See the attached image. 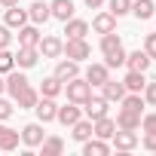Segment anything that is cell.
I'll return each instance as SVG.
<instances>
[{"instance_id":"6da1fadb","label":"cell","mask_w":156,"mask_h":156,"mask_svg":"<svg viewBox=\"0 0 156 156\" xmlns=\"http://www.w3.org/2000/svg\"><path fill=\"white\" fill-rule=\"evenodd\" d=\"M64 92H67V101L83 104V101L92 95V86H89L86 80H80V76H73V80H67V83H64Z\"/></svg>"},{"instance_id":"7a4b0ae2","label":"cell","mask_w":156,"mask_h":156,"mask_svg":"<svg viewBox=\"0 0 156 156\" xmlns=\"http://www.w3.org/2000/svg\"><path fill=\"white\" fill-rule=\"evenodd\" d=\"M61 55H67V58H73V61H83V58L92 55V49H89V43H86L83 37H70V40L64 43Z\"/></svg>"},{"instance_id":"3957f363","label":"cell","mask_w":156,"mask_h":156,"mask_svg":"<svg viewBox=\"0 0 156 156\" xmlns=\"http://www.w3.org/2000/svg\"><path fill=\"white\" fill-rule=\"evenodd\" d=\"M113 144H116V150H122V153L135 150V147H138V135H135V129H116V132H113Z\"/></svg>"},{"instance_id":"277c9868","label":"cell","mask_w":156,"mask_h":156,"mask_svg":"<svg viewBox=\"0 0 156 156\" xmlns=\"http://www.w3.org/2000/svg\"><path fill=\"white\" fill-rule=\"evenodd\" d=\"M83 104H86L83 110H86V116H89V119H101V116H107V104H110V101H107L104 95H101V98H92V95H89Z\"/></svg>"},{"instance_id":"5b68a950","label":"cell","mask_w":156,"mask_h":156,"mask_svg":"<svg viewBox=\"0 0 156 156\" xmlns=\"http://www.w3.org/2000/svg\"><path fill=\"white\" fill-rule=\"evenodd\" d=\"M34 110H37V119H40V122H52V119H55V113H58V104H55L52 98H46V95H43V98L34 104Z\"/></svg>"},{"instance_id":"8992f818","label":"cell","mask_w":156,"mask_h":156,"mask_svg":"<svg viewBox=\"0 0 156 156\" xmlns=\"http://www.w3.org/2000/svg\"><path fill=\"white\" fill-rule=\"evenodd\" d=\"M113 132H116V122H113L110 116L92 119V138H101V141H107V138H113Z\"/></svg>"},{"instance_id":"52a82bcc","label":"cell","mask_w":156,"mask_h":156,"mask_svg":"<svg viewBox=\"0 0 156 156\" xmlns=\"http://www.w3.org/2000/svg\"><path fill=\"white\" fill-rule=\"evenodd\" d=\"M37 49L43 52V58H58V55H61V49H64V43H61L58 37H40Z\"/></svg>"},{"instance_id":"ba28073f","label":"cell","mask_w":156,"mask_h":156,"mask_svg":"<svg viewBox=\"0 0 156 156\" xmlns=\"http://www.w3.org/2000/svg\"><path fill=\"white\" fill-rule=\"evenodd\" d=\"M19 138H22L28 147H40V141L46 138V132H43V126H40V122H31V126H25V129H22V135H19Z\"/></svg>"},{"instance_id":"9c48e42d","label":"cell","mask_w":156,"mask_h":156,"mask_svg":"<svg viewBox=\"0 0 156 156\" xmlns=\"http://www.w3.org/2000/svg\"><path fill=\"white\" fill-rule=\"evenodd\" d=\"M76 73H80V61H73V58H64V61H58V64H55V76H58L61 83L73 80Z\"/></svg>"},{"instance_id":"30bf717a","label":"cell","mask_w":156,"mask_h":156,"mask_svg":"<svg viewBox=\"0 0 156 156\" xmlns=\"http://www.w3.org/2000/svg\"><path fill=\"white\" fill-rule=\"evenodd\" d=\"M55 119H58L61 126H73L76 119H83V110H80V107H76V104L70 101V104H64V107H58V113H55Z\"/></svg>"},{"instance_id":"8fae6325","label":"cell","mask_w":156,"mask_h":156,"mask_svg":"<svg viewBox=\"0 0 156 156\" xmlns=\"http://www.w3.org/2000/svg\"><path fill=\"white\" fill-rule=\"evenodd\" d=\"M37 58H40V49H37V46H19L16 64H19V67H34Z\"/></svg>"},{"instance_id":"7c38bea8","label":"cell","mask_w":156,"mask_h":156,"mask_svg":"<svg viewBox=\"0 0 156 156\" xmlns=\"http://www.w3.org/2000/svg\"><path fill=\"white\" fill-rule=\"evenodd\" d=\"M110 80L107 76V64H89V70H86V83L89 86H104Z\"/></svg>"},{"instance_id":"4fadbf2b","label":"cell","mask_w":156,"mask_h":156,"mask_svg":"<svg viewBox=\"0 0 156 156\" xmlns=\"http://www.w3.org/2000/svg\"><path fill=\"white\" fill-rule=\"evenodd\" d=\"M49 12H52V19L67 22V19L73 16V0H52V3H49Z\"/></svg>"},{"instance_id":"5bb4252c","label":"cell","mask_w":156,"mask_h":156,"mask_svg":"<svg viewBox=\"0 0 156 156\" xmlns=\"http://www.w3.org/2000/svg\"><path fill=\"white\" fill-rule=\"evenodd\" d=\"M28 19H31L34 25H43V22H49V19H52V12H49V3H43V0L31 3V9H28Z\"/></svg>"},{"instance_id":"9a60e30c","label":"cell","mask_w":156,"mask_h":156,"mask_svg":"<svg viewBox=\"0 0 156 156\" xmlns=\"http://www.w3.org/2000/svg\"><path fill=\"white\" fill-rule=\"evenodd\" d=\"M6 28H22V25H28V9H19V3L16 6H6Z\"/></svg>"},{"instance_id":"2e32d148","label":"cell","mask_w":156,"mask_h":156,"mask_svg":"<svg viewBox=\"0 0 156 156\" xmlns=\"http://www.w3.org/2000/svg\"><path fill=\"white\" fill-rule=\"evenodd\" d=\"M116 129H141V113L122 107V110L116 113Z\"/></svg>"},{"instance_id":"e0dca14e","label":"cell","mask_w":156,"mask_h":156,"mask_svg":"<svg viewBox=\"0 0 156 156\" xmlns=\"http://www.w3.org/2000/svg\"><path fill=\"white\" fill-rule=\"evenodd\" d=\"M40 37H43V34H40L34 25H22V28H19V46H37Z\"/></svg>"},{"instance_id":"ac0fdd59","label":"cell","mask_w":156,"mask_h":156,"mask_svg":"<svg viewBox=\"0 0 156 156\" xmlns=\"http://www.w3.org/2000/svg\"><path fill=\"white\" fill-rule=\"evenodd\" d=\"M101 92H104L107 101H122V98H126V86H122L119 80H107V83L101 86Z\"/></svg>"},{"instance_id":"d6986e66","label":"cell","mask_w":156,"mask_h":156,"mask_svg":"<svg viewBox=\"0 0 156 156\" xmlns=\"http://www.w3.org/2000/svg\"><path fill=\"white\" fill-rule=\"evenodd\" d=\"M12 101L19 104V110H28V107H34V104L40 101V92H34L31 86H25V89H22V92H19V95H16Z\"/></svg>"},{"instance_id":"ffe728a7","label":"cell","mask_w":156,"mask_h":156,"mask_svg":"<svg viewBox=\"0 0 156 156\" xmlns=\"http://www.w3.org/2000/svg\"><path fill=\"white\" fill-rule=\"evenodd\" d=\"M19 135L22 132H16L9 126H0V150H16L19 147Z\"/></svg>"},{"instance_id":"44dd1931","label":"cell","mask_w":156,"mask_h":156,"mask_svg":"<svg viewBox=\"0 0 156 156\" xmlns=\"http://www.w3.org/2000/svg\"><path fill=\"white\" fill-rule=\"evenodd\" d=\"M64 34H67V40H70V37H86V34H89V25H86L83 19H73V16H70V19L64 22Z\"/></svg>"},{"instance_id":"7402d4cb","label":"cell","mask_w":156,"mask_h":156,"mask_svg":"<svg viewBox=\"0 0 156 156\" xmlns=\"http://www.w3.org/2000/svg\"><path fill=\"white\" fill-rule=\"evenodd\" d=\"M122 86H126V92H141V89L147 86L144 70H129V73H126V80H122Z\"/></svg>"},{"instance_id":"603a6c76","label":"cell","mask_w":156,"mask_h":156,"mask_svg":"<svg viewBox=\"0 0 156 156\" xmlns=\"http://www.w3.org/2000/svg\"><path fill=\"white\" fill-rule=\"evenodd\" d=\"M61 92H64V83L58 80L55 73H52V76H46L43 86H40V95H46V98H55V95H61Z\"/></svg>"},{"instance_id":"cb8c5ba5","label":"cell","mask_w":156,"mask_h":156,"mask_svg":"<svg viewBox=\"0 0 156 156\" xmlns=\"http://www.w3.org/2000/svg\"><path fill=\"white\" fill-rule=\"evenodd\" d=\"M92 28H95L98 34H110V31L116 28V16H113V12H101V16H95Z\"/></svg>"},{"instance_id":"d4e9b609","label":"cell","mask_w":156,"mask_h":156,"mask_svg":"<svg viewBox=\"0 0 156 156\" xmlns=\"http://www.w3.org/2000/svg\"><path fill=\"white\" fill-rule=\"evenodd\" d=\"M70 129H73V132H70V135H73V141H80V144L92 138V119H76Z\"/></svg>"},{"instance_id":"484cf974","label":"cell","mask_w":156,"mask_h":156,"mask_svg":"<svg viewBox=\"0 0 156 156\" xmlns=\"http://www.w3.org/2000/svg\"><path fill=\"white\" fill-rule=\"evenodd\" d=\"M126 64H129V70H147V67H150V55L138 49V52L126 55Z\"/></svg>"},{"instance_id":"4316f807","label":"cell","mask_w":156,"mask_h":156,"mask_svg":"<svg viewBox=\"0 0 156 156\" xmlns=\"http://www.w3.org/2000/svg\"><path fill=\"white\" fill-rule=\"evenodd\" d=\"M25 86H28V76H25V73H12V70H9V76H6V92L16 98Z\"/></svg>"},{"instance_id":"83f0119b","label":"cell","mask_w":156,"mask_h":156,"mask_svg":"<svg viewBox=\"0 0 156 156\" xmlns=\"http://www.w3.org/2000/svg\"><path fill=\"white\" fill-rule=\"evenodd\" d=\"M107 150H110V147H107L101 138H95V141H92V138L83 141V153H86V156H107Z\"/></svg>"},{"instance_id":"f1b7e54d","label":"cell","mask_w":156,"mask_h":156,"mask_svg":"<svg viewBox=\"0 0 156 156\" xmlns=\"http://www.w3.org/2000/svg\"><path fill=\"white\" fill-rule=\"evenodd\" d=\"M40 150H43V156H58L64 150V141L61 138H43L40 141Z\"/></svg>"},{"instance_id":"f546056e","label":"cell","mask_w":156,"mask_h":156,"mask_svg":"<svg viewBox=\"0 0 156 156\" xmlns=\"http://www.w3.org/2000/svg\"><path fill=\"white\" fill-rule=\"evenodd\" d=\"M132 12L144 22V19H153V0H135L132 3Z\"/></svg>"},{"instance_id":"4dcf8cb0","label":"cell","mask_w":156,"mask_h":156,"mask_svg":"<svg viewBox=\"0 0 156 156\" xmlns=\"http://www.w3.org/2000/svg\"><path fill=\"white\" fill-rule=\"evenodd\" d=\"M119 46H122V40H119V37H116L113 31H110V34H101V52H104V55L116 52Z\"/></svg>"},{"instance_id":"1f68e13d","label":"cell","mask_w":156,"mask_h":156,"mask_svg":"<svg viewBox=\"0 0 156 156\" xmlns=\"http://www.w3.org/2000/svg\"><path fill=\"white\" fill-rule=\"evenodd\" d=\"M122 107H126V110H135V113H141V107H144V98H141V92H132V95H126V98H122Z\"/></svg>"},{"instance_id":"d6a6232c","label":"cell","mask_w":156,"mask_h":156,"mask_svg":"<svg viewBox=\"0 0 156 156\" xmlns=\"http://www.w3.org/2000/svg\"><path fill=\"white\" fill-rule=\"evenodd\" d=\"M12 67H16V55L6 52V49H0V73H9Z\"/></svg>"},{"instance_id":"836d02e7","label":"cell","mask_w":156,"mask_h":156,"mask_svg":"<svg viewBox=\"0 0 156 156\" xmlns=\"http://www.w3.org/2000/svg\"><path fill=\"white\" fill-rule=\"evenodd\" d=\"M110 12L119 19V16H126V12H132V0H110Z\"/></svg>"},{"instance_id":"e575fe53","label":"cell","mask_w":156,"mask_h":156,"mask_svg":"<svg viewBox=\"0 0 156 156\" xmlns=\"http://www.w3.org/2000/svg\"><path fill=\"white\" fill-rule=\"evenodd\" d=\"M104 58H107V61H104L107 67H119V64H126V49L119 46L116 52H110V55H104Z\"/></svg>"},{"instance_id":"d590c367","label":"cell","mask_w":156,"mask_h":156,"mask_svg":"<svg viewBox=\"0 0 156 156\" xmlns=\"http://www.w3.org/2000/svg\"><path fill=\"white\" fill-rule=\"evenodd\" d=\"M141 92H144V104H156V83H147Z\"/></svg>"},{"instance_id":"8d00e7d4","label":"cell","mask_w":156,"mask_h":156,"mask_svg":"<svg viewBox=\"0 0 156 156\" xmlns=\"http://www.w3.org/2000/svg\"><path fill=\"white\" fill-rule=\"evenodd\" d=\"M141 129H144V132H156V113L141 116Z\"/></svg>"},{"instance_id":"74e56055","label":"cell","mask_w":156,"mask_h":156,"mask_svg":"<svg viewBox=\"0 0 156 156\" xmlns=\"http://www.w3.org/2000/svg\"><path fill=\"white\" fill-rule=\"evenodd\" d=\"M144 52H147L150 58H156V34H147V40H144Z\"/></svg>"},{"instance_id":"f35d334b","label":"cell","mask_w":156,"mask_h":156,"mask_svg":"<svg viewBox=\"0 0 156 156\" xmlns=\"http://www.w3.org/2000/svg\"><path fill=\"white\" fill-rule=\"evenodd\" d=\"M12 43V34H9V28L6 25H0V49H6Z\"/></svg>"},{"instance_id":"ab89813d","label":"cell","mask_w":156,"mask_h":156,"mask_svg":"<svg viewBox=\"0 0 156 156\" xmlns=\"http://www.w3.org/2000/svg\"><path fill=\"white\" fill-rule=\"evenodd\" d=\"M9 116H12V104L0 98V119H9Z\"/></svg>"},{"instance_id":"60d3db41","label":"cell","mask_w":156,"mask_h":156,"mask_svg":"<svg viewBox=\"0 0 156 156\" xmlns=\"http://www.w3.org/2000/svg\"><path fill=\"white\" fill-rule=\"evenodd\" d=\"M144 147L156 153V132H147V135H144Z\"/></svg>"},{"instance_id":"b9f144b4","label":"cell","mask_w":156,"mask_h":156,"mask_svg":"<svg viewBox=\"0 0 156 156\" xmlns=\"http://www.w3.org/2000/svg\"><path fill=\"white\" fill-rule=\"evenodd\" d=\"M86 6L89 9H98V6H104V0H86Z\"/></svg>"},{"instance_id":"7bdbcfd3","label":"cell","mask_w":156,"mask_h":156,"mask_svg":"<svg viewBox=\"0 0 156 156\" xmlns=\"http://www.w3.org/2000/svg\"><path fill=\"white\" fill-rule=\"evenodd\" d=\"M19 0H0V6H16Z\"/></svg>"},{"instance_id":"ee69618b","label":"cell","mask_w":156,"mask_h":156,"mask_svg":"<svg viewBox=\"0 0 156 156\" xmlns=\"http://www.w3.org/2000/svg\"><path fill=\"white\" fill-rule=\"evenodd\" d=\"M3 89H6V80H3V76H0V95H3Z\"/></svg>"}]
</instances>
